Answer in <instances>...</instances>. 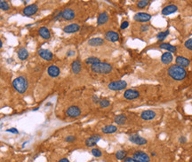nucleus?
Listing matches in <instances>:
<instances>
[{
  "label": "nucleus",
  "instance_id": "obj_1",
  "mask_svg": "<svg viewBox=\"0 0 192 162\" xmlns=\"http://www.w3.org/2000/svg\"><path fill=\"white\" fill-rule=\"evenodd\" d=\"M167 73L169 76L172 77L175 81H182L185 79L187 76L186 70L178 65H172L171 67H169Z\"/></svg>",
  "mask_w": 192,
  "mask_h": 162
},
{
  "label": "nucleus",
  "instance_id": "obj_2",
  "mask_svg": "<svg viewBox=\"0 0 192 162\" xmlns=\"http://www.w3.org/2000/svg\"><path fill=\"white\" fill-rule=\"evenodd\" d=\"M12 86L19 93H24L26 92L28 86V80L25 76H19L17 78H15L12 82Z\"/></svg>",
  "mask_w": 192,
  "mask_h": 162
},
{
  "label": "nucleus",
  "instance_id": "obj_3",
  "mask_svg": "<svg viewBox=\"0 0 192 162\" xmlns=\"http://www.w3.org/2000/svg\"><path fill=\"white\" fill-rule=\"evenodd\" d=\"M91 70L96 73H101V75H107L112 71V67L109 63L100 62L95 65L91 66Z\"/></svg>",
  "mask_w": 192,
  "mask_h": 162
},
{
  "label": "nucleus",
  "instance_id": "obj_4",
  "mask_svg": "<svg viewBox=\"0 0 192 162\" xmlns=\"http://www.w3.org/2000/svg\"><path fill=\"white\" fill-rule=\"evenodd\" d=\"M132 158L135 162H150V157L145 152L138 150L132 153Z\"/></svg>",
  "mask_w": 192,
  "mask_h": 162
},
{
  "label": "nucleus",
  "instance_id": "obj_5",
  "mask_svg": "<svg viewBox=\"0 0 192 162\" xmlns=\"http://www.w3.org/2000/svg\"><path fill=\"white\" fill-rule=\"evenodd\" d=\"M127 87V82L125 81H115L110 82L108 85V88L110 91H122Z\"/></svg>",
  "mask_w": 192,
  "mask_h": 162
},
{
  "label": "nucleus",
  "instance_id": "obj_6",
  "mask_svg": "<svg viewBox=\"0 0 192 162\" xmlns=\"http://www.w3.org/2000/svg\"><path fill=\"white\" fill-rule=\"evenodd\" d=\"M38 11V5L37 4H32V5H29L28 6H26L23 11H22V13L23 15L25 16H32L34 14H36Z\"/></svg>",
  "mask_w": 192,
  "mask_h": 162
},
{
  "label": "nucleus",
  "instance_id": "obj_7",
  "mask_svg": "<svg viewBox=\"0 0 192 162\" xmlns=\"http://www.w3.org/2000/svg\"><path fill=\"white\" fill-rule=\"evenodd\" d=\"M129 140L130 142H132V143L134 144H137V145H145L148 141L146 138L144 137H141V136L137 135V134H134V135H131L129 137Z\"/></svg>",
  "mask_w": 192,
  "mask_h": 162
},
{
  "label": "nucleus",
  "instance_id": "obj_8",
  "mask_svg": "<svg viewBox=\"0 0 192 162\" xmlns=\"http://www.w3.org/2000/svg\"><path fill=\"white\" fill-rule=\"evenodd\" d=\"M151 15L147 12H138L134 16V20L138 22H147L151 20Z\"/></svg>",
  "mask_w": 192,
  "mask_h": 162
},
{
  "label": "nucleus",
  "instance_id": "obj_9",
  "mask_svg": "<svg viewBox=\"0 0 192 162\" xmlns=\"http://www.w3.org/2000/svg\"><path fill=\"white\" fill-rule=\"evenodd\" d=\"M81 114V110L79 107L76 106H69L67 110H66V115L70 117V118H77Z\"/></svg>",
  "mask_w": 192,
  "mask_h": 162
},
{
  "label": "nucleus",
  "instance_id": "obj_10",
  "mask_svg": "<svg viewBox=\"0 0 192 162\" xmlns=\"http://www.w3.org/2000/svg\"><path fill=\"white\" fill-rule=\"evenodd\" d=\"M37 53L41 58H43V60H45L46 61H51L53 58V53L49 50H46V49H40L38 50Z\"/></svg>",
  "mask_w": 192,
  "mask_h": 162
},
{
  "label": "nucleus",
  "instance_id": "obj_11",
  "mask_svg": "<svg viewBox=\"0 0 192 162\" xmlns=\"http://www.w3.org/2000/svg\"><path fill=\"white\" fill-rule=\"evenodd\" d=\"M157 113L153 110H145L141 113V118L144 121H150L156 118Z\"/></svg>",
  "mask_w": 192,
  "mask_h": 162
},
{
  "label": "nucleus",
  "instance_id": "obj_12",
  "mask_svg": "<svg viewBox=\"0 0 192 162\" xmlns=\"http://www.w3.org/2000/svg\"><path fill=\"white\" fill-rule=\"evenodd\" d=\"M140 97V92L134 90H126L124 93V97L128 100L136 99Z\"/></svg>",
  "mask_w": 192,
  "mask_h": 162
},
{
  "label": "nucleus",
  "instance_id": "obj_13",
  "mask_svg": "<svg viewBox=\"0 0 192 162\" xmlns=\"http://www.w3.org/2000/svg\"><path fill=\"white\" fill-rule=\"evenodd\" d=\"M101 137L100 135H94V136H91L90 137H88L86 140H85V145L87 147H94L96 145V143L101 140Z\"/></svg>",
  "mask_w": 192,
  "mask_h": 162
},
{
  "label": "nucleus",
  "instance_id": "obj_14",
  "mask_svg": "<svg viewBox=\"0 0 192 162\" xmlns=\"http://www.w3.org/2000/svg\"><path fill=\"white\" fill-rule=\"evenodd\" d=\"M80 29V26L77 23H72L69 25H67L63 27V31L65 33L68 34H71V33H76L78 31H79Z\"/></svg>",
  "mask_w": 192,
  "mask_h": 162
},
{
  "label": "nucleus",
  "instance_id": "obj_15",
  "mask_svg": "<svg viewBox=\"0 0 192 162\" xmlns=\"http://www.w3.org/2000/svg\"><path fill=\"white\" fill-rule=\"evenodd\" d=\"M47 73L50 77L55 78V77H58L59 76H60L61 71H60V68H59L57 66L52 65L47 68Z\"/></svg>",
  "mask_w": 192,
  "mask_h": 162
},
{
  "label": "nucleus",
  "instance_id": "obj_16",
  "mask_svg": "<svg viewBox=\"0 0 192 162\" xmlns=\"http://www.w3.org/2000/svg\"><path fill=\"white\" fill-rule=\"evenodd\" d=\"M62 12V18L65 20V21H71L73 20L74 18H75V12H74V10L70 9V8H67Z\"/></svg>",
  "mask_w": 192,
  "mask_h": 162
},
{
  "label": "nucleus",
  "instance_id": "obj_17",
  "mask_svg": "<svg viewBox=\"0 0 192 162\" xmlns=\"http://www.w3.org/2000/svg\"><path fill=\"white\" fill-rule=\"evenodd\" d=\"M175 62H176V65H178L182 67H189V64H190V61L189 60H188L187 58L185 57H182V56H178L176 58L175 60Z\"/></svg>",
  "mask_w": 192,
  "mask_h": 162
},
{
  "label": "nucleus",
  "instance_id": "obj_18",
  "mask_svg": "<svg viewBox=\"0 0 192 162\" xmlns=\"http://www.w3.org/2000/svg\"><path fill=\"white\" fill-rule=\"evenodd\" d=\"M105 39L110 41V42H117L119 40V35L117 34L116 32L115 31H108L106 34H105Z\"/></svg>",
  "mask_w": 192,
  "mask_h": 162
},
{
  "label": "nucleus",
  "instance_id": "obj_19",
  "mask_svg": "<svg viewBox=\"0 0 192 162\" xmlns=\"http://www.w3.org/2000/svg\"><path fill=\"white\" fill-rule=\"evenodd\" d=\"M38 34L39 36L45 40H48L50 39L51 37V33H50V30L46 27H41L39 29H38Z\"/></svg>",
  "mask_w": 192,
  "mask_h": 162
},
{
  "label": "nucleus",
  "instance_id": "obj_20",
  "mask_svg": "<svg viewBox=\"0 0 192 162\" xmlns=\"http://www.w3.org/2000/svg\"><path fill=\"white\" fill-rule=\"evenodd\" d=\"M108 21H109V14L105 12H101L97 18V25L101 26L103 24H105L106 22H108Z\"/></svg>",
  "mask_w": 192,
  "mask_h": 162
},
{
  "label": "nucleus",
  "instance_id": "obj_21",
  "mask_svg": "<svg viewBox=\"0 0 192 162\" xmlns=\"http://www.w3.org/2000/svg\"><path fill=\"white\" fill-rule=\"evenodd\" d=\"M177 10H178V7L175 5H169L162 10V14H163V15H169V14L176 12Z\"/></svg>",
  "mask_w": 192,
  "mask_h": 162
},
{
  "label": "nucleus",
  "instance_id": "obj_22",
  "mask_svg": "<svg viewBox=\"0 0 192 162\" xmlns=\"http://www.w3.org/2000/svg\"><path fill=\"white\" fill-rule=\"evenodd\" d=\"M104 39L103 38H101V37H94V38H92L88 41V45L90 46H100V45H104Z\"/></svg>",
  "mask_w": 192,
  "mask_h": 162
},
{
  "label": "nucleus",
  "instance_id": "obj_23",
  "mask_svg": "<svg viewBox=\"0 0 192 162\" xmlns=\"http://www.w3.org/2000/svg\"><path fill=\"white\" fill-rule=\"evenodd\" d=\"M158 47H159L160 49H163V50H166V51H168V52H170V53H172V52L174 53V52L177 51V48H176V46L172 45H170V43H160Z\"/></svg>",
  "mask_w": 192,
  "mask_h": 162
},
{
  "label": "nucleus",
  "instance_id": "obj_24",
  "mask_svg": "<svg viewBox=\"0 0 192 162\" xmlns=\"http://www.w3.org/2000/svg\"><path fill=\"white\" fill-rule=\"evenodd\" d=\"M173 60V54L170 53V52H165L162 54L161 56V61L163 64L165 65H168L170 64Z\"/></svg>",
  "mask_w": 192,
  "mask_h": 162
},
{
  "label": "nucleus",
  "instance_id": "obj_25",
  "mask_svg": "<svg viewBox=\"0 0 192 162\" xmlns=\"http://www.w3.org/2000/svg\"><path fill=\"white\" fill-rule=\"evenodd\" d=\"M82 69V64L79 60H74L71 64V70L73 72V73H75V75H77V73H79L80 71Z\"/></svg>",
  "mask_w": 192,
  "mask_h": 162
},
{
  "label": "nucleus",
  "instance_id": "obj_26",
  "mask_svg": "<svg viewBox=\"0 0 192 162\" xmlns=\"http://www.w3.org/2000/svg\"><path fill=\"white\" fill-rule=\"evenodd\" d=\"M117 128L115 125H107L101 128V132L104 134H113L116 132Z\"/></svg>",
  "mask_w": 192,
  "mask_h": 162
},
{
  "label": "nucleus",
  "instance_id": "obj_27",
  "mask_svg": "<svg viewBox=\"0 0 192 162\" xmlns=\"http://www.w3.org/2000/svg\"><path fill=\"white\" fill-rule=\"evenodd\" d=\"M28 57V51L26 48H21L18 51V58H20L21 60H27Z\"/></svg>",
  "mask_w": 192,
  "mask_h": 162
},
{
  "label": "nucleus",
  "instance_id": "obj_28",
  "mask_svg": "<svg viewBox=\"0 0 192 162\" xmlns=\"http://www.w3.org/2000/svg\"><path fill=\"white\" fill-rule=\"evenodd\" d=\"M115 122L119 125H124L126 122V116L124 114H119L115 117Z\"/></svg>",
  "mask_w": 192,
  "mask_h": 162
},
{
  "label": "nucleus",
  "instance_id": "obj_29",
  "mask_svg": "<svg viewBox=\"0 0 192 162\" xmlns=\"http://www.w3.org/2000/svg\"><path fill=\"white\" fill-rule=\"evenodd\" d=\"M85 63H86L87 65H91V66L95 65V64L101 62L100 58H97V57H89V58H85Z\"/></svg>",
  "mask_w": 192,
  "mask_h": 162
},
{
  "label": "nucleus",
  "instance_id": "obj_30",
  "mask_svg": "<svg viewBox=\"0 0 192 162\" xmlns=\"http://www.w3.org/2000/svg\"><path fill=\"white\" fill-rule=\"evenodd\" d=\"M127 157V152L125 150H119L116 152V158L119 160H124Z\"/></svg>",
  "mask_w": 192,
  "mask_h": 162
},
{
  "label": "nucleus",
  "instance_id": "obj_31",
  "mask_svg": "<svg viewBox=\"0 0 192 162\" xmlns=\"http://www.w3.org/2000/svg\"><path fill=\"white\" fill-rule=\"evenodd\" d=\"M169 30H166V31H161V32H159L157 35V40L158 41H160V42H162V41H164L166 38V36L169 35Z\"/></svg>",
  "mask_w": 192,
  "mask_h": 162
},
{
  "label": "nucleus",
  "instance_id": "obj_32",
  "mask_svg": "<svg viewBox=\"0 0 192 162\" xmlns=\"http://www.w3.org/2000/svg\"><path fill=\"white\" fill-rule=\"evenodd\" d=\"M0 9L4 10V11H8V10H10V5L6 1L0 0Z\"/></svg>",
  "mask_w": 192,
  "mask_h": 162
},
{
  "label": "nucleus",
  "instance_id": "obj_33",
  "mask_svg": "<svg viewBox=\"0 0 192 162\" xmlns=\"http://www.w3.org/2000/svg\"><path fill=\"white\" fill-rule=\"evenodd\" d=\"M150 1H148V0H141V1H139L138 3H137V7L138 8H141V9H142V8H145L147 5H150Z\"/></svg>",
  "mask_w": 192,
  "mask_h": 162
},
{
  "label": "nucleus",
  "instance_id": "obj_34",
  "mask_svg": "<svg viewBox=\"0 0 192 162\" xmlns=\"http://www.w3.org/2000/svg\"><path fill=\"white\" fill-rule=\"evenodd\" d=\"M100 106L101 107V108H106V107H108V106H110V102L108 100V99H101V101H100Z\"/></svg>",
  "mask_w": 192,
  "mask_h": 162
},
{
  "label": "nucleus",
  "instance_id": "obj_35",
  "mask_svg": "<svg viewBox=\"0 0 192 162\" xmlns=\"http://www.w3.org/2000/svg\"><path fill=\"white\" fill-rule=\"evenodd\" d=\"M91 152H92V154H93L94 157H96V158H100V157L102 156L101 151L100 149H98V148H93L92 151H91Z\"/></svg>",
  "mask_w": 192,
  "mask_h": 162
},
{
  "label": "nucleus",
  "instance_id": "obj_36",
  "mask_svg": "<svg viewBox=\"0 0 192 162\" xmlns=\"http://www.w3.org/2000/svg\"><path fill=\"white\" fill-rule=\"evenodd\" d=\"M184 46H185L187 49L192 51V38L188 39V40L184 43Z\"/></svg>",
  "mask_w": 192,
  "mask_h": 162
},
{
  "label": "nucleus",
  "instance_id": "obj_37",
  "mask_svg": "<svg viewBox=\"0 0 192 162\" xmlns=\"http://www.w3.org/2000/svg\"><path fill=\"white\" fill-rule=\"evenodd\" d=\"M149 29H150V26L147 24H142L140 27V31L141 32H147V31H149Z\"/></svg>",
  "mask_w": 192,
  "mask_h": 162
},
{
  "label": "nucleus",
  "instance_id": "obj_38",
  "mask_svg": "<svg viewBox=\"0 0 192 162\" xmlns=\"http://www.w3.org/2000/svg\"><path fill=\"white\" fill-rule=\"evenodd\" d=\"M77 139V137L75 136H68L66 138H65V141L68 142V143H72Z\"/></svg>",
  "mask_w": 192,
  "mask_h": 162
},
{
  "label": "nucleus",
  "instance_id": "obj_39",
  "mask_svg": "<svg viewBox=\"0 0 192 162\" xmlns=\"http://www.w3.org/2000/svg\"><path fill=\"white\" fill-rule=\"evenodd\" d=\"M128 26H129V22H128L127 21H125L122 22V24H121V26H120V28H121V29H125V28L128 27Z\"/></svg>",
  "mask_w": 192,
  "mask_h": 162
},
{
  "label": "nucleus",
  "instance_id": "obj_40",
  "mask_svg": "<svg viewBox=\"0 0 192 162\" xmlns=\"http://www.w3.org/2000/svg\"><path fill=\"white\" fill-rule=\"evenodd\" d=\"M123 162H135V161L134 160V159H132V157H126V158L123 160Z\"/></svg>",
  "mask_w": 192,
  "mask_h": 162
},
{
  "label": "nucleus",
  "instance_id": "obj_41",
  "mask_svg": "<svg viewBox=\"0 0 192 162\" xmlns=\"http://www.w3.org/2000/svg\"><path fill=\"white\" fill-rule=\"evenodd\" d=\"M92 98H93V101L95 103V104H98V103H100V101H101V100H100V98H99L97 96H95V95H94Z\"/></svg>",
  "mask_w": 192,
  "mask_h": 162
},
{
  "label": "nucleus",
  "instance_id": "obj_42",
  "mask_svg": "<svg viewBox=\"0 0 192 162\" xmlns=\"http://www.w3.org/2000/svg\"><path fill=\"white\" fill-rule=\"evenodd\" d=\"M7 131H8V132H12V133H14V134H18V133H19V131H18L16 128H9V129H7Z\"/></svg>",
  "mask_w": 192,
  "mask_h": 162
},
{
  "label": "nucleus",
  "instance_id": "obj_43",
  "mask_svg": "<svg viewBox=\"0 0 192 162\" xmlns=\"http://www.w3.org/2000/svg\"><path fill=\"white\" fill-rule=\"evenodd\" d=\"M74 55H75V51H69L68 53H67V56H69V57H71V56H74Z\"/></svg>",
  "mask_w": 192,
  "mask_h": 162
},
{
  "label": "nucleus",
  "instance_id": "obj_44",
  "mask_svg": "<svg viewBox=\"0 0 192 162\" xmlns=\"http://www.w3.org/2000/svg\"><path fill=\"white\" fill-rule=\"evenodd\" d=\"M180 143H186V141H187V139H186V137H180Z\"/></svg>",
  "mask_w": 192,
  "mask_h": 162
},
{
  "label": "nucleus",
  "instance_id": "obj_45",
  "mask_svg": "<svg viewBox=\"0 0 192 162\" xmlns=\"http://www.w3.org/2000/svg\"><path fill=\"white\" fill-rule=\"evenodd\" d=\"M58 162H70L67 158H63V159H60Z\"/></svg>",
  "mask_w": 192,
  "mask_h": 162
},
{
  "label": "nucleus",
  "instance_id": "obj_46",
  "mask_svg": "<svg viewBox=\"0 0 192 162\" xmlns=\"http://www.w3.org/2000/svg\"><path fill=\"white\" fill-rule=\"evenodd\" d=\"M2 46H3V43H2V41L0 40V49L2 48Z\"/></svg>",
  "mask_w": 192,
  "mask_h": 162
}]
</instances>
